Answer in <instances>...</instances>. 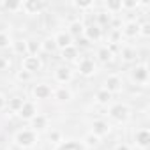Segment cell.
Returning a JSON list of instances; mask_svg holds the SVG:
<instances>
[{
	"instance_id": "obj_1",
	"label": "cell",
	"mask_w": 150,
	"mask_h": 150,
	"mask_svg": "<svg viewBox=\"0 0 150 150\" xmlns=\"http://www.w3.org/2000/svg\"><path fill=\"white\" fill-rule=\"evenodd\" d=\"M13 141H14L16 146H20L23 150H28V148H34L39 143V134L30 127H23V129H18L14 132Z\"/></svg>"
},
{
	"instance_id": "obj_33",
	"label": "cell",
	"mask_w": 150,
	"mask_h": 150,
	"mask_svg": "<svg viewBox=\"0 0 150 150\" xmlns=\"http://www.w3.org/2000/svg\"><path fill=\"white\" fill-rule=\"evenodd\" d=\"M72 6L76 9H80V11H88V9H94L96 4L92 2V0H87V2H81L80 0V2H72Z\"/></svg>"
},
{
	"instance_id": "obj_31",
	"label": "cell",
	"mask_w": 150,
	"mask_h": 150,
	"mask_svg": "<svg viewBox=\"0 0 150 150\" xmlns=\"http://www.w3.org/2000/svg\"><path fill=\"white\" fill-rule=\"evenodd\" d=\"M64 138H62V132L58 131V129H51L50 132H48V141L50 143H53V145H57V143H60Z\"/></svg>"
},
{
	"instance_id": "obj_5",
	"label": "cell",
	"mask_w": 150,
	"mask_h": 150,
	"mask_svg": "<svg viewBox=\"0 0 150 150\" xmlns=\"http://www.w3.org/2000/svg\"><path fill=\"white\" fill-rule=\"evenodd\" d=\"M53 80L57 83H60V87H67L74 80V72L69 65H58L53 71Z\"/></svg>"
},
{
	"instance_id": "obj_17",
	"label": "cell",
	"mask_w": 150,
	"mask_h": 150,
	"mask_svg": "<svg viewBox=\"0 0 150 150\" xmlns=\"http://www.w3.org/2000/svg\"><path fill=\"white\" fill-rule=\"evenodd\" d=\"M48 125H50V118H48L46 115H41V113H37V115L30 120V129H34L37 134L42 132V131H46Z\"/></svg>"
},
{
	"instance_id": "obj_6",
	"label": "cell",
	"mask_w": 150,
	"mask_h": 150,
	"mask_svg": "<svg viewBox=\"0 0 150 150\" xmlns=\"http://www.w3.org/2000/svg\"><path fill=\"white\" fill-rule=\"evenodd\" d=\"M21 71H25L28 74L42 71V60H41V57H32V55L23 57L21 58Z\"/></svg>"
},
{
	"instance_id": "obj_8",
	"label": "cell",
	"mask_w": 150,
	"mask_h": 150,
	"mask_svg": "<svg viewBox=\"0 0 150 150\" xmlns=\"http://www.w3.org/2000/svg\"><path fill=\"white\" fill-rule=\"evenodd\" d=\"M132 141H134V146L139 148V150H146L150 146V131L146 127H139L134 131L132 134Z\"/></svg>"
},
{
	"instance_id": "obj_25",
	"label": "cell",
	"mask_w": 150,
	"mask_h": 150,
	"mask_svg": "<svg viewBox=\"0 0 150 150\" xmlns=\"http://www.w3.org/2000/svg\"><path fill=\"white\" fill-rule=\"evenodd\" d=\"M81 143L85 145V148H87V150H88V148H97V146L101 145V138H97V136H96V134H92V132H87V134L83 136Z\"/></svg>"
},
{
	"instance_id": "obj_14",
	"label": "cell",
	"mask_w": 150,
	"mask_h": 150,
	"mask_svg": "<svg viewBox=\"0 0 150 150\" xmlns=\"http://www.w3.org/2000/svg\"><path fill=\"white\" fill-rule=\"evenodd\" d=\"M21 120H25V122H30L35 115H37V106H35V103L34 101H27L25 99V103H23V106H21V110L16 113Z\"/></svg>"
},
{
	"instance_id": "obj_19",
	"label": "cell",
	"mask_w": 150,
	"mask_h": 150,
	"mask_svg": "<svg viewBox=\"0 0 150 150\" xmlns=\"http://www.w3.org/2000/svg\"><path fill=\"white\" fill-rule=\"evenodd\" d=\"M60 58L64 62H78L80 60V50L76 48V44H72L65 50H60Z\"/></svg>"
},
{
	"instance_id": "obj_30",
	"label": "cell",
	"mask_w": 150,
	"mask_h": 150,
	"mask_svg": "<svg viewBox=\"0 0 150 150\" xmlns=\"http://www.w3.org/2000/svg\"><path fill=\"white\" fill-rule=\"evenodd\" d=\"M11 42H13L11 34H9L7 30H0V50L9 48V46H11Z\"/></svg>"
},
{
	"instance_id": "obj_3",
	"label": "cell",
	"mask_w": 150,
	"mask_h": 150,
	"mask_svg": "<svg viewBox=\"0 0 150 150\" xmlns=\"http://www.w3.org/2000/svg\"><path fill=\"white\" fill-rule=\"evenodd\" d=\"M108 117L118 124H125L131 118V108L125 103H115L108 108Z\"/></svg>"
},
{
	"instance_id": "obj_34",
	"label": "cell",
	"mask_w": 150,
	"mask_h": 150,
	"mask_svg": "<svg viewBox=\"0 0 150 150\" xmlns=\"http://www.w3.org/2000/svg\"><path fill=\"white\" fill-rule=\"evenodd\" d=\"M138 37H143V39H148L150 37V23L148 21L139 23V35Z\"/></svg>"
},
{
	"instance_id": "obj_39",
	"label": "cell",
	"mask_w": 150,
	"mask_h": 150,
	"mask_svg": "<svg viewBox=\"0 0 150 150\" xmlns=\"http://www.w3.org/2000/svg\"><path fill=\"white\" fill-rule=\"evenodd\" d=\"M6 103H7V99H6L2 94H0V111H2V110L6 108Z\"/></svg>"
},
{
	"instance_id": "obj_10",
	"label": "cell",
	"mask_w": 150,
	"mask_h": 150,
	"mask_svg": "<svg viewBox=\"0 0 150 150\" xmlns=\"http://www.w3.org/2000/svg\"><path fill=\"white\" fill-rule=\"evenodd\" d=\"M90 132L103 139L104 136H108V134L111 132V125H110V122L104 120V118H96V120H92V124H90Z\"/></svg>"
},
{
	"instance_id": "obj_27",
	"label": "cell",
	"mask_w": 150,
	"mask_h": 150,
	"mask_svg": "<svg viewBox=\"0 0 150 150\" xmlns=\"http://www.w3.org/2000/svg\"><path fill=\"white\" fill-rule=\"evenodd\" d=\"M23 103H25V99L23 97H11L7 103H6V106H7V110L11 111V113H18L20 110H21V106H23Z\"/></svg>"
},
{
	"instance_id": "obj_28",
	"label": "cell",
	"mask_w": 150,
	"mask_h": 150,
	"mask_svg": "<svg viewBox=\"0 0 150 150\" xmlns=\"http://www.w3.org/2000/svg\"><path fill=\"white\" fill-rule=\"evenodd\" d=\"M41 53V42L37 39H27V55L39 57Z\"/></svg>"
},
{
	"instance_id": "obj_36",
	"label": "cell",
	"mask_w": 150,
	"mask_h": 150,
	"mask_svg": "<svg viewBox=\"0 0 150 150\" xmlns=\"http://www.w3.org/2000/svg\"><path fill=\"white\" fill-rule=\"evenodd\" d=\"M76 41H78V46H76L78 50H80V48H88V46H92V42H90L88 39H85L83 35H81V37H78Z\"/></svg>"
},
{
	"instance_id": "obj_13",
	"label": "cell",
	"mask_w": 150,
	"mask_h": 150,
	"mask_svg": "<svg viewBox=\"0 0 150 150\" xmlns=\"http://www.w3.org/2000/svg\"><path fill=\"white\" fill-rule=\"evenodd\" d=\"M83 37H85V39H88V41L94 44V42H99V41L104 37V30H103L101 27H97L96 23H88V25H85Z\"/></svg>"
},
{
	"instance_id": "obj_29",
	"label": "cell",
	"mask_w": 150,
	"mask_h": 150,
	"mask_svg": "<svg viewBox=\"0 0 150 150\" xmlns=\"http://www.w3.org/2000/svg\"><path fill=\"white\" fill-rule=\"evenodd\" d=\"M39 42H41V51L42 53H55L57 51V44H55L53 37H44Z\"/></svg>"
},
{
	"instance_id": "obj_9",
	"label": "cell",
	"mask_w": 150,
	"mask_h": 150,
	"mask_svg": "<svg viewBox=\"0 0 150 150\" xmlns=\"http://www.w3.org/2000/svg\"><path fill=\"white\" fill-rule=\"evenodd\" d=\"M106 92H110L111 96L113 94H120L124 90V81L118 74H110V76L104 78V87H103Z\"/></svg>"
},
{
	"instance_id": "obj_7",
	"label": "cell",
	"mask_w": 150,
	"mask_h": 150,
	"mask_svg": "<svg viewBox=\"0 0 150 150\" xmlns=\"http://www.w3.org/2000/svg\"><path fill=\"white\" fill-rule=\"evenodd\" d=\"M32 96H34V99H37V101H48V99L53 97V87H51L50 83H44V81L35 83V85L32 87Z\"/></svg>"
},
{
	"instance_id": "obj_32",
	"label": "cell",
	"mask_w": 150,
	"mask_h": 150,
	"mask_svg": "<svg viewBox=\"0 0 150 150\" xmlns=\"http://www.w3.org/2000/svg\"><path fill=\"white\" fill-rule=\"evenodd\" d=\"M120 6H122V11H129V9H138L141 2H138V0H120Z\"/></svg>"
},
{
	"instance_id": "obj_12",
	"label": "cell",
	"mask_w": 150,
	"mask_h": 150,
	"mask_svg": "<svg viewBox=\"0 0 150 150\" xmlns=\"http://www.w3.org/2000/svg\"><path fill=\"white\" fill-rule=\"evenodd\" d=\"M120 35L124 39H136L139 35V21L136 20H129L120 27Z\"/></svg>"
},
{
	"instance_id": "obj_11",
	"label": "cell",
	"mask_w": 150,
	"mask_h": 150,
	"mask_svg": "<svg viewBox=\"0 0 150 150\" xmlns=\"http://www.w3.org/2000/svg\"><path fill=\"white\" fill-rule=\"evenodd\" d=\"M46 7H48V4L39 2V0H25V2H21V11H23L25 14H28V16L41 14Z\"/></svg>"
},
{
	"instance_id": "obj_23",
	"label": "cell",
	"mask_w": 150,
	"mask_h": 150,
	"mask_svg": "<svg viewBox=\"0 0 150 150\" xmlns=\"http://www.w3.org/2000/svg\"><path fill=\"white\" fill-rule=\"evenodd\" d=\"M11 50L14 55L21 57V58L27 57V39H14L11 42Z\"/></svg>"
},
{
	"instance_id": "obj_37",
	"label": "cell",
	"mask_w": 150,
	"mask_h": 150,
	"mask_svg": "<svg viewBox=\"0 0 150 150\" xmlns=\"http://www.w3.org/2000/svg\"><path fill=\"white\" fill-rule=\"evenodd\" d=\"M30 76H32V74H28V72H25V71H18V72H16V78H18L20 81H27V80H30Z\"/></svg>"
},
{
	"instance_id": "obj_35",
	"label": "cell",
	"mask_w": 150,
	"mask_h": 150,
	"mask_svg": "<svg viewBox=\"0 0 150 150\" xmlns=\"http://www.w3.org/2000/svg\"><path fill=\"white\" fill-rule=\"evenodd\" d=\"M11 67V60L7 57H0V71H7Z\"/></svg>"
},
{
	"instance_id": "obj_22",
	"label": "cell",
	"mask_w": 150,
	"mask_h": 150,
	"mask_svg": "<svg viewBox=\"0 0 150 150\" xmlns=\"http://www.w3.org/2000/svg\"><path fill=\"white\" fill-rule=\"evenodd\" d=\"M113 55H115V51L106 44V46H101L99 50H97V60L101 62V64H110L111 60H113Z\"/></svg>"
},
{
	"instance_id": "obj_4",
	"label": "cell",
	"mask_w": 150,
	"mask_h": 150,
	"mask_svg": "<svg viewBox=\"0 0 150 150\" xmlns=\"http://www.w3.org/2000/svg\"><path fill=\"white\" fill-rule=\"evenodd\" d=\"M76 71L80 72V76L83 78H90L97 72V64L94 58L90 57H81L78 62H76Z\"/></svg>"
},
{
	"instance_id": "obj_26",
	"label": "cell",
	"mask_w": 150,
	"mask_h": 150,
	"mask_svg": "<svg viewBox=\"0 0 150 150\" xmlns=\"http://www.w3.org/2000/svg\"><path fill=\"white\" fill-rule=\"evenodd\" d=\"M94 101H96L97 104H101V106H108V104H110V101H111V94H110V92H106L104 88H101V90H97V92H96Z\"/></svg>"
},
{
	"instance_id": "obj_20",
	"label": "cell",
	"mask_w": 150,
	"mask_h": 150,
	"mask_svg": "<svg viewBox=\"0 0 150 150\" xmlns=\"http://www.w3.org/2000/svg\"><path fill=\"white\" fill-rule=\"evenodd\" d=\"M83 30H85V23L80 21V20H72L69 25H67V34L72 37V39H78L83 35Z\"/></svg>"
},
{
	"instance_id": "obj_38",
	"label": "cell",
	"mask_w": 150,
	"mask_h": 150,
	"mask_svg": "<svg viewBox=\"0 0 150 150\" xmlns=\"http://www.w3.org/2000/svg\"><path fill=\"white\" fill-rule=\"evenodd\" d=\"M115 150H131V146L127 143H117L115 145Z\"/></svg>"
},
{
	"instance_id": "obj_24",
	"label": "cell",
	"mask_w": 150,
	"mask_h": 150,
	"mask_svg": "<svg viewBox=\"0 0 150 150\" xmlns=\"http://www.w3.org/2000/svg\"><path fill=\"white\" fill-rule=\"evenodd\" d=\"M111 20H113V16H111V14H108L106 11H99V13L96 14V21H94V23H96L97 27L104 28V27H110Z\"/></svg>"
},
{
	"instance_id": "obj_16",
	"label": "cell",
	"mask_w": 150,
	"mask_h": 150,
	"mask_svg": "<svg viewBox=\"0 0 150 150\" xmlns=\"http://www.w3.org/2000/svg\"><path fill=\"white\" fill-rule=\"evenodd\" d=\"M53 41L57 44V50H65V48H69V46L74 44V39L67 34V30H58L53 35Z\"/></svg>"
},
{
	"instance_id": "obj_21",
	"label": "cell",
	"mask_w": 150,
	"mask_h": 150,
	"mask_svg": "<svg viewBox=\"0 0 150 150\" xmlns=\"http://www.w3.org/2000/svg\"><path fill=\"white\" fill-rule=\"evenodd\" d=\"M53 99L58 103H69L72 99V90L69 87H58L53 88Z\"/></svg>"
},
{
	"instance_id": "obj_18",
	"label": "cell",
	"mask_w": 150,
	"mask_h": 150,
	"mask_svg": "<svg viewBox=\"0 0 150 150\" xmlns=\"http://www.w3.org/2000/svg\"><path fill=\"white\" fill-rule=\"evenodd\" d=\"M53 150H87V148L80 139H62L60 143L55 145Z\"/></svg>"
},
{
	"instance_id": "obj_2",
	"label": "cell",
	"mask_w": 150,
	"mask_h": 150,
	"mask_svg": "<svg viewBox=\"0 0 150 150\" xmlns=\"http://www.w3.org/2000/svg\"><path fill=\"white\" fill-rule=\"evenodd\" d=\"M129 78H131L132 83H136V85H139V87H146L148 78H150V72H148L146 62H141V64H136L134 67H131V71H129Z\"/></svg>"
},
{
	"instance_id": "obj_15",
	"label": "cell",
	"mask_w": 150,
	"mask_h": 150,
	"mask_svg": "<svg viewBox=\"0 0 150 150\" xmlns=\"http://www.w3.org/2000/svg\"><path fill=\"white\" fill-rule=\"evenodd\" d=\"M118 55H120L122 62H125V64L138 62V57H139L138 50H136L134 46H129V44H125V46H120V48H118Z\"/></svg>"
}]
</instances>
